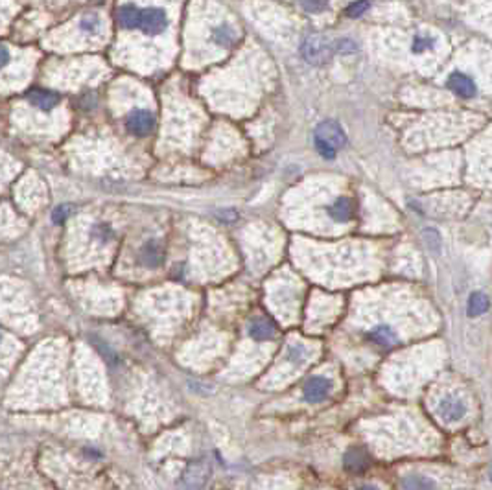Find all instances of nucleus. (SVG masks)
<instances>
[{
	"instance_id": "ddd939ff",
	"label": "nucleus",
	"mask_w": 492,
	"mask_h": 490,
	"mask_svg": "<svg viewBox=\"0 0 492 490\" xmlns=\"http://www.w3.org/2000/svg\"><path fill=\"white\" fill-rule=\"evenodd\" d=\"M138 19H141V6H120L118 10V21L124 28H138Z\"/></svg>"
},
{
	"instance_id": "aec40b11",
	"label": "nucleus",
	"mask_w": 492,
	"mask_h": 490,
	"mask_svg": "<svg viewBox=\"0 0 492 490\" xmlns=\"http://www.w3.org/2000/svg\"><path fill=\"white\" fill-rule=\"evenodd\" d=\"M306 358H308V350L303 347V345H294V347H289L288 350V361L294 365H301L306 361Z\"/></svg>"
},
{
	"instance_id": "f8f14e48",
	"label": "nucleus",
	"mask_w": 492,
	"mask_h": 490,
	"mask_svg": "<svg viewBox=\"0 0 492 490\" xmlns=\"http://www.w3.org/2000/svg\"><path fill=\"white\" fill-rule=\"evenodd\" d=\"M347 470L352 472H361L369 466V455L365 453V450L361 448H351L345 453V461H343Z\"/></svg>"
},
{
	"instance_id": "20e7f679",
	"label": "nucleus",
	"mask_w": 492,
	"mask_h": 490,
	"mask_svg": "<svg viewBox=\"0 0 492 490\" xmlns=\"http://www.w3.org/2000/svg\"><path fill=\"white\" fill-rule=\"evenodd\" d=\"M209 463L207 461H198L189 468V472L184 474L183 485H181V490H201L209 480Z\"/></svg>"
},
{
	"instance_id": "6ab92c4d",
	"label": "nucleus",
	"mask_w": 492,
	"mask_h": 490,
	"mask_svg": "<svg viewBox=\"0 0 492 490\" xmlns=\"http://www.w3.org/2000/svg\"><path fill=\"white\" fill-rule=\"evenodd\" d=\"M212 35H214V41L218 42V44H223V47H229V44H232V42H235V39H236L235 30H232V28H229V26L216 28Z\"/></svg>"
},
{
	"instance_id": "6e6552de",
	"label": "nucleus",
	"mask_w": 492,
	"mask_h": 490,
	"mask_svg": "<svg viewBox=\"0 0 492 490\" xmlns=\"http://www.w3.org/2000/svg\"><path fill=\"white\" fill-rule=\"evenodd\" d=\"M448 87H450L456 95L463 96V98H472V96L476 95V85H474V81H472L470 78L466 74H461V72H452L450 76H448Z\"/></svg>"
},
{
	"instance_id": "9d476101",
	"label": "nucleus",
	"mask_w": 492,
	"mask_h": 490,
	"mask_svg": "<svg viewBox=\"0 0 492 490\" xmlns=\"http://www.w3.org/2000/svg\"><path fill=\"white\" fill-rule=\"evenodd\" d=\"M28 100L32 101V106L39 107V109H42V111H50V109H54V107L58 106V95H54V92H50V90H45V89H35L32 90V92H28Z\"/></svg>"
},
{
	"instance_id": "1a4fd4ad",
	"label": "nucleus",
	"mask_w": 492,
	"mask_h": 490,
	"mask_svg": "<svg viewBox=\"0 0 492 490\" xmlns=\"http://www.w3.org/2000/svg\"><path fill=\"white\" fill-rule=\"evenodd\" d=\"M275 334H277V327L273 325V321L266 319V317H258V319H255L249 325V336L253 339H258V341L271 339Z\"/></svg>"
},
{
	"instance_id": "412c9836",
	"label": "nucleus",
	"mask_w": 492,
	"mask_h": 490,
	"mask_svg": "<svg viewBox=\"0 0 492 490\" xmlns=\"http://www.w3.org/2000/svg\"><path fill=\"white\" fill-rule=\"evenodd\" d=\"M93 236L98 238L100 242H107V240L113 238V231H111L109 225L100 223V225H95V229H93Z\"/></svg>"
},
{
	"instance_id": "b1692460",
	"label": "nucleus",
	"mask_w": 492,
	"mask_h": 490,
	"mask_svg": "<svg viewBox=\"0 0 492 490\" xmlns=\"http://www.w3.org/2000/svg\"><path fill=\"white\" fill-rule=\"evenodd\" d=\"M315 142V148H317V152L323 155L325 158H334L335 157V149H332L330 146H326L325 142H321V140H317V138H314Z\"/></svg>"
},
{
	"instance_id": "dca6fc26",
	"label": "nucleus",
	"mask_w": 492,
	"mask_h": 490,
	"mask_svg": "<svg viewBox=\"0 0 492 490\" xmlns=\"http://www.w3.org/2000/svg\"><path fill=\"white\" fill-rule=\"evenodd\" d=\"M369 338H371V341L376 343V345H382V347H391V345H395V341H397L393 330L389 327H383V325L382 327L374 328V330L369 334Z\"/></svg>"
},
{
	"instance_id": "a211bd4d",
	"label": "nucleus",
	"mask_w": 492,
	"mask_h": 490,
	"mask_svg": "<svg viewBox=\"0 0 492 490\" xmlns=\"http://www.w3.org/2000/svg\"><path fill=\"white\" fill-rule=\"evenodd\" d=\"M79 26H81V30H84V32H87L89 35H93V33H98L100 30H102V19H100L96 13H89V15H85L84 19H81Z\"/></svg>"
},
{
	"instance_id": "39448f33",
	"label": "nucleus",
	"mask_w": 492,
	"mask_h": 490,
	"mask_svg": "<svg viewBox=\"0 0 492 490\" xmlns=\"http://www.w3.org/2000/svg\"><path fill=\"white\" fill-rule=\"evenodd\" d=\"M153 126H155V118L146 109H136L127 116V129L136 137H144L148 133H152Z\"/></svg>"
},
{
	"instance_id": "bb28decb",
	"label": "nucleus",
	"mask_w": 492,
	"mask_h": 490,
	"mask_svg": "<svg viewBox=\"0 0 492 490\" xmlns=\"http://www.w3.org/2000/svg\"><path fill=\"white\" fill-rule=\"evenodd\" d=\"M356 490H380V489H376V487H372V485H363Z\"/></svg>"
},
{
	"instance_id": "2eb2a0df",
	"label": "nucleus",
	"mask_w": 492,
	"mask_h": 490,
	"mask_svg": "<svg viewBox=\"0 0 492 490\" xmlns=\"http://www.w3.org/2000/svg\"><path fill=\"white\" fill-rule=\"evenodd\" d=\"M142 262L146 266H150V268H155V266L161 264V260H163V251H161V247H159L157 242H150L146 245V247L142 249Z\"/></svg>"
},
{
	"instance_id": "7ed1b4c3",
	"label": "nucleus",
	"mask_w": 492,
	"mask_h": 490,
	"mask_svg": "<svg viewBox=\"0 0 492 490\" xmlns=\"http://www.w3.org/2000/svg\"><path fill=\"white\" fill-rule=\"evenodd\" d=\"M314 138H317V140H321V142H325L326 146H330V148L335 149V152H338L340 148H343V146L347 144L343 129H341L338 122H332V120H326L323 122V124H319V127L315 129Z\"/></svg>"
},
{
	"instance_id": "4be33fe9",
	"label": "nucleus",
	"mask_w": 492,
	"mask_h": 490,
	"mask_svg": "<svg viewBox=\"0 0 492 490\" xmlns=\"http://www.w3.org/2000/svg\"><path fill=\"white\" fill-rule=\"evenodd\" d=\"M367 10H369V4H367V2H354V4H351L349 8H347V15L360 17L363 15Z\"/></svg>"
},
{
	"instance_id": "a878e982",
	"label": "nucleus",
	"mask_w": 492,
	"mask_h": 490,
	"mask_svg": "<svg viewBox=\"0 0 492 490\" xmlns=\"http://www.w3.org/2000/svg\"><path fill=\"white\" fill-rule=\"evenodd\" d=\"M304 8V10H310V11H319V10H325L326 4H323V2H310V4H301Z\"/></svg>"
},
{
	"instance_id": "5701e85b",
	"label": "nucleus",
	"mask_w": 492,
	"mask_h": 490,
	"mask_svg": "<svg viewBox=\"0 0 492 490\" xmlns=\"http://www.w3.org/2000/svg\"><path fill=\"white\" fill-rule=\"evenodd\" d=\"M335 48H338V52L340 54L356 52V42L351 41V39H340L338 44H335Z\"/></svg>"
},
{
	"instance_id": "f03ea898",
	"label": "nucleus",
	"mask_w": 492,
	"mask_h": 490,
	"mask_svg": "<svg viewBox=\"0 0 492 490\" xmlns=\"http://www.w3.org/2000/svg\"><path fill=\"white\" fill-rule=\"evenodd\" d=\"M168 26V17L163 10L159 8H141V19H138V28L142 32L150 35H157Z\"/></svg>"
},
{
	"instance_id": "423d86ee",
	"label": "nucleus",
	"mask_w": 492,
	"mask_h": 490,
	"mask_svg": "<svg viewBox=\"0 0 492 490\" xmlns=\"http://www.w3.org/2000/svg\"><path fill=\"white\" fill-rule=\"evenodd\" d=\"M437 413L443 420L446 422H459L463 416L466 415L465 402L457 398V396H448L445 400H441Z\"/></svg>"
},
{
	"instance_id": "0eeeda50",
	"label": "nucleus",
	"mask_w": 492,
	"mask_h": 490,
	"mask_svg": "<svg viewBox=\"0 0 492 490\" xmlns=\"http://www.w3.org/2000/svg\"><path fill=\"white\" fill-rule=\"evenodd\" d=\"M330 387H332V384H330V379H326L325 376H314V378H310L308 382H306V385H304V398H306V402H310V404L325 400L330 393Z\"/></svg>"
},
{
	"instance_id": "393cba45",
	"label": "nucleus",
	"mask_w": 492,
	"mask_h": 490,
	"mask_svg": "<svg viewBox=\"0 0 492 490\" xmlns=\"http://www.w3.org/2000/svg\"><path fill=\"white\" fill-rule=\"evenodd\" d=\"M8 61H10V50H8L4 44H0V69H2V67H6V65H8Z\"/></svg>"
},
{
	"instance_id": "4468645a",
	"label": "nucleus",
	"mask_w": 492,
	"mask_h": 490,
	"mask_svg": "<svg viewBox=\"0 0 492 490\" xmlns=\"http://www.w3.org/2000/svg\"><path fill=\"white\" fill-rule=\"evenodd\" d=\"M402 490H437L434 480L426 475H408L402 480Z\"/></svg>"
},
{
	"instance_id": "9b49d317",
	"label": "nucleus",
	"mask_w": 492,
	"mask_h": 490,
	"mask_svg": "<svg viewBox=\"0 0 492 490\" xmlns=\"http://www.w3.org/2000/svg\"><path fill=\"white\" fill-rule=\"evenodd\" d=\"M328 214L335 222H349L354 216V203L347 197H340L334 205L330 206Z\"/></svg>"
},
{
	"instance_id": "f257e3e1",
	"label": "nucleus",
	"mask_w": 492,
	"mask_h": 490,
	"mask_svg": "<svg viewBox=\"0 0 492 490\" xmlns=\"http://www.w3.org/2000/svg\"><path fill=\"white\" fill-rule=\"evenodd\" d=\"M301 54L310 65H323L332 58V42L321 33H312L301 44Z\"/></svg>"
},
{
	"instance_id": "f3484780",
	"label": "nucleus",
	"mask_w": 492,
	"mask_h": 490,
	"mask_svg": "<svg viewBox=\"0 0 492 490\" xmlns=\"http://www.w3.org/2000/svg\"><path fill=\"white\" fill-rule=\"evenodd\" d=\"M489 310V299L483 293H472L470 301H468V316L476 317L482 316Z\"/></svg>"
}]
</instances>
